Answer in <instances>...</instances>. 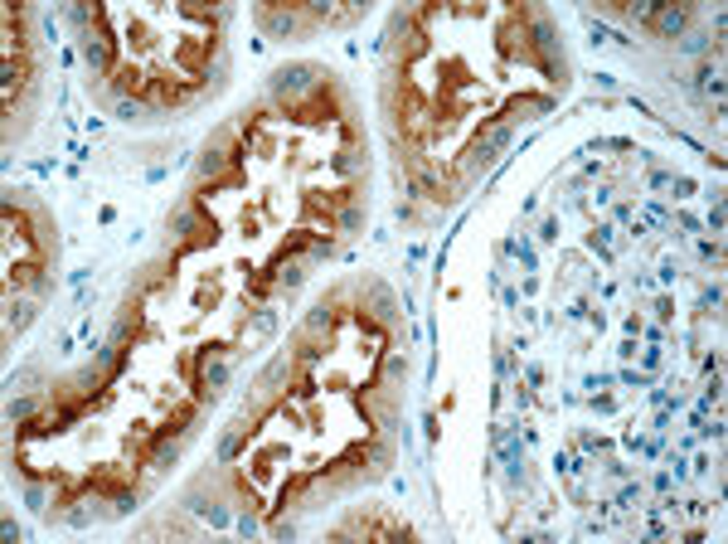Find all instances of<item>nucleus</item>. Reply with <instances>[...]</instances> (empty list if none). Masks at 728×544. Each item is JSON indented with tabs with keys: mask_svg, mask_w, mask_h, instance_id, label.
I'll return each mask as SVG.
<instances>
[{
	"mask_svg": "<svg viewBox=\"0 0 728 544\" xmlns=\"http://www.w3.org/2000/svg\"><path fill=\"white\" fill-rule=\"evenodd\" d=\"M39 312V297H25V292H10V302H5V341H15L25 326L34 321Z\"/></svg>",
	"mask_w": 728,
	"mask_h": 544,
	"instance_id": "423d86ee",
	"label": "nucleus"
},
{
	"mask_svg": "<svg viewBox=\"0 0 728 544\" xmlns=\"http://www.w3.org/2000/svg\"><path fill=\"white\" fill-rule=\"evenodd\" d=\"M359 306H364V312H374L379 321L398 316V297L389 292V282H379V277H359Z\"/></svg>",
	"mask_w": 728,
	"mask_h": 544,
	"instance_id": "39448f33",
	"label": "nucleus"
},
{
	"mask_svg": "<svg viewBox=\"0 0 728 544\" xmlns=\"http://www.w3.org/2000/svg\"><path fill=\"white\" fill-rule=\"evenodd\" d=\"M515 253H520V262L535 272V248H529V239H515Z\"/></svg>",
	"mask_w": 728,
	"mask_h": 544,
	"instance_id": "f3484780",
	"label": "nucleus"
},
{
	"mask_svg": "<svg viewBox=\"0 0 728 544\" xmlns=\"http://www.w3.org/2000/svg\"><path fill=\"white\" fill-rule=\"evenodd\" d=\"M253 20L262 25V35L268 39H287V35H306V15L291 5H258Z\"/></svg>",
	"mask_w": 728,
	"mask_h": 544,
	"instance_id": "7ed1b4c3",
	"label": "nucleus"
},
{
	"mask_svg": "<svg viewBox=\"0 0 728 544\" xmlns=\"http://www.w3.org/2000/svg\"><path fill=\"white\" fill-rule=\"evenodd\" d=\"M554 107H558V97H554V93H520V97H510L506 117H510V122H525V117H544V113H554Z\"/></svg>",
	"mask_w": 728,
	"mask_h": 544,
	"instance_id": "0eeeda50",
	"label": "nucleus"
},
{
	"mask_svg": "<svg viewBox=\"0 0 728 544\" xmlns=\"http://www.w3.org/2000/svg\"><path fill=\"white\" fill-rule=\"evenodd\" d=\"M10 292H25V297L49 302L54 297V272L44 262H10Z\"/></svg>",
	"mask_w": 728,
	"mask_h": 544,
	"instance_id": "f03ea898",
	"label": "nucleus"
},
{
	"mask_svg": "<svg viewBox=\"0 0 728 544\" xmlns=\"http://www.w3.org/2000/svg\"><path fill=\"white\" fill-rule=\"evenodd\" d=\"M238 535H258V520H253V510H243V515H238Z\"/></svg>",
	"mask_w": 728,
	"mask_h": 544,
	"instance_id": "aec40b11",
	"label": "nucleus"
},
{
	"mask_svg": "<svg viewBox=\"0 0 728 544\" xmlns=\"http://www.w3.org/2000/svg\"><path fill=\"white\" fill-rule=\"evenodd\" d=\"M587 243H593V253H597V258H607V262H612V229H607V224L593 229V239H587Z\"/></svg>",
	"mask_w": 728,
	"mask_h": 544,
	"instance_id": "2eb2a0df",
	"label": "nucleus"
},
{
	"mask_svg": "<svg viewBox=\"0 0 728 544\" xmlns=\"http://www.w3.org/2000/svg\"><path fill=\"white\" fill-rule=\"evenodd\" d=\"M694 93H699V97H713V107L723 113V74H719V64H699V68H694Z\"/></svg>",
	"mask_w": 728,
	"mask_h": 544,
	"instance_id": "f8f14e48",
	"label": "nucleus"
},
{
	"mask_svg": "<svg viewBox=\"0 0 728 544\" xmlns=\"http://www.w3.org/2000/svg\"><path fill=\"white\" fill-rule=\"evenodd\" d=\"M403 380H408V355H389V360H384V380H379V384L394 389V384H403Z\"/></svg>",
	"mask_w": 728,
	"mask_h": 544,
	"instance_id": "4468645a",
	"label": "nucleus"
},
{
	"mask_svg": "<svg viewBox=\"0 0 728 544\" xmlns=\"http://www.w3.org/2000/svg\"><path fill=\"white\" fill-rule=\"evenodd\" d=\"M680 49H684V54H704V49H709V35H690Z\"/></svg>",
	"mask_w": 728,
	"mask_h": 544,
	"instance_id": "a211bd4d",
	"label": "nucleus"
},
{
	"mask_svg": "<svg viewBox=\"0 0 728 544\" xmlns=\"http://www.w3.org/2000/svg\"><path fill=\"white\" fill-rule=\"evenodd\" d=\"M694 20V10L690 5H670V10H655L651 15V35L655 39H675V35H684V25Z\"/></svg>",
	"mask_w": 728,
	"mask_h": 544,
	"instance_id": "9d476101",
	"label": "nucleus"
},
{
	"mask_svg": "<svg viewBox=\"0 0 728 544\" xmlns=\"http://www.w3.org/2000/svg\"><path fill=\"white\" fill-rule=\"evenodd\" d=\"M364 219H369V204H364V194H359V200L340 204V209H335V214L326 219V233H359Z\"/></svg>",
	"mask_w": 728,
	"mask_h": 544,
	"instance_id": "6e6552de",
	"label": "nucleus"
},
{
	"mask_svg": "<svg viewBox=\"0 0 728 544\" xmlns=\"http://www.w3.org/2000/svg\"><path fill=\"white\" fill-rule=\"evenodd\" d=\"M248 432H253V428H248V418H238V423H229V432H223V438H219V467H233L238 462V457H243L248 452Z\"/></svg>",
	"mask_w": 728,
	"mask_h": 544,
	"instance_id": "1a4fd4ad",
	"label": "nucleus"
},
{
	"mask_svg": "<svg viewBox=\"0 0 728 544\" xmlns=\"http://www.w3.org/2000/svg\"><path fill=\"white\" fill-rule=\"evenodd\" d=\"M655 316H661V326H665V321H675V302L661 297V302H655Z\"/></svg>",
	"mask_w": 728,
	"mask_h": 544,
	"instance_id": "6ab92c4d",
	"label": "nucleus"
},
{
	"mask_svg": "<svg viewBox=\"0 0 728 544\" xmlns=\"http://www.w3.org/2000/svg\"><path fill=\"white\" fill-rule=\"evenodd\" d=\"M326 171H330L335 180H345V185H355V180H364V185H369V151H364V146H340V151H330Z\"/></svg>",
	"mask_w": 728,
	"mask_h": 544,
	"instance_id": "20e7f679",
	"label": "nucleus"
},
{
	"mask_svg": "<svg viewBox=\"0 0 728 544\" xmlns=\"http://www.w3.org/2000/svg\"><path fill=\"white\" fill-rule=\"evenodd\" d=\"M233 171V156L223 146H204L200 151V161H194V175H200V185L204 180H219V175H229Z\"/></svg>",
	"mask_w": 728,
	"mask_h": 544,
	"instance_id": "9b49d317",
	"label": "nucleus"
},
{
	"mask_svg": "<svg viewBox=\"0 0 728 544\" xmlns=\"http://www.w3.org/2000/svg\"><path fill=\"white\" fill-rule=\"evenodd\" d=\"M646 185H651V190H665V185H670V175H665V171H651Z\"/></svg>",
	"mask_w": 728,
	"mask_h": 544,
	"instance_id": "4be33fe9",
	"label": "nucleus"
},
{
	"mask_svg": "<svg viewBox=\"0 0 728 544\" xmlns=\"http://www.w3.org/2000/svg\"><path fill=\"white\" fill-rule=\"evenodd\" d=\"M326 78H330V74H326L320 64H301V59H297V64H282V68H272V74H268V97H272L277 107H291V103H301L306 93H316Z\"/></svg>",
	"mask_w": 728,
	"mask_h": 544,
	"instance_id": "f257e3e1",
	"label": "nucleus"
},
{
	"mask_svg": "<svg viewBox=\"0 0 728 544\" xmlns=\"http://www.w3.org/2000/svg\"><path fill=\"white\" fill-rule=\"evenodd\" d=\"M335 253H340V243H335L330 233H326V229H320V233H311V239H306V262H330Z\"/></svg>",
	"mask_w": 728,
	"mask_h": 544,
	"instance_id": "ddd939ff",
	"label": "nucleus"
},
{
	"mask_svg": "<svg viewBox=\"0 0 728 544\" xmlns=\"http://www.w3.org/2000/svg\"><path fill=\"white\" fill-rule=\"evenodd\" d=\"M670 190H675V200H684V194H694V180L690 175H670Z\"/></svg>",
	"mask_w": 728,
	"mask_h": 544,
	"instance_id": "dca6fc26",
	"label": "nucleus"
},
{
	"mask_svg": "<svg viewBox=\"0 0 728 544\" xmlns=\"http://www.w3.org/2000/svg\"><path fill=\"white\" fill-rule=\"evenodd\" d=\"M539 239H544V243L558 239V219H544V224H539Z\"/></svg>",
	"mask_w": 728,
	"mask_h": 544,
	"instance_id": "412c9836",
	"label": "nucleus"
}]
</instances>
